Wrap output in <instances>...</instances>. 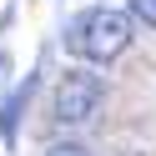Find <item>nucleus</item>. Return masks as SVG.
Returning a JSON list of instances; mask_svg holds the SVG:
<instances>
[{"instance_id": "nucleus-1", "label": "nucleus", "mask_w": 156, "mask_h": 156, "mask_svg": "<svg viewBox=\"0 0 156 156\" xmlns=\"http://www.w3.org/2000/svg\"><path fill=\"white\" fill-rule=\"evenodd\" d=\"M131 35H136V15L131 10L91 5V10H81L71 25H66V51H76L91 66H111L116 55L131 45Z\"/></svg>"}, {"instance_id": "nucleus-2", "label": "nucleus", "mask_w": 156, "mask_h": 156, "mask_svg": "<svg viewBox=\"0 0 156 156\" xmlns=\"http://www.w3.org/2000/svg\"><path fill=\"white\" fill-rule=\"evenodd\" d=\"M101 101H106V86H101L96 71H66L55 81V106L51 111H55L61 126H86V121H96Z\"/></svg>"}, {"instance_id": "nucleus-3", "label": "nucleus", "mask_w": 156, "mask_h": 156, "mask_svg": "<svg viewBox=\"0 0 156 156\" xmlns=\"http://www.w3.org/2000/svg\"><path fill=\"white\" fill-rule=\"evenodd\" d=\"M30 96H35V76H25V81L0 101V141L5 146H15V136H20V116H25V106H30Z\"/></svg>"}, {"instance_id": "nucleus-4", "label": "nucleus", "mask_w": 156, "mask_h": 156, "mask_svg": "<svg viewBox=\"0 0 156 156\" xmlns=\"http://www.w3.org/2000/svg\"><path fill=\"white\" fill-rule=\"evenodd\" d=\"M126 10H131L146 30H156V0H126Z\"/></svg>"}, {"instance_id": "nucleus-5", "label": "nucleus", "mask_w": 156, "mask_h": 156, "mask_svg": "<svg viewBox=\"0 0 156 156\" xmlns=\"http://www.w3.org/2000/svg\"><path fill=\"white\" fill-rule=\"evenodd\" d=\"M45 156H91V151H86L81 141H55V146H51Z\"/></svg>"}]
</instances>
